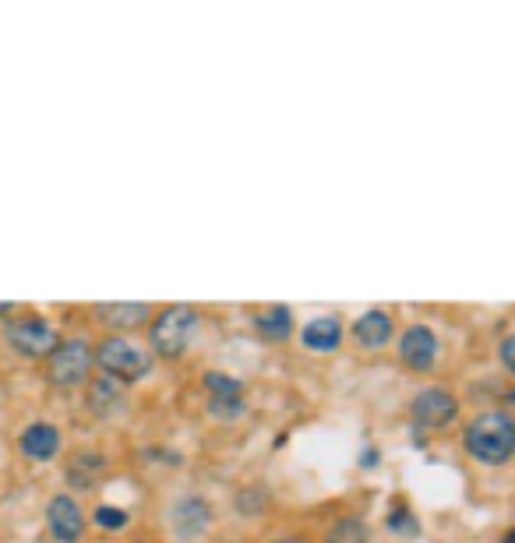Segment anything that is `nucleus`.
I'll return each instance as SVG.
<instances>
[{
	"label": "nucleus",
	"mask_w": 515,
	"mask_h": 543,
	"mask_svg": "<svg viewBox=\"0 0 515 543\" xmlns=\"http://www.w3.org/2000/svg\"><path fill=\"white\" fill-rule=\"evenodd\" d=\"M438 357H441L438 332L427 325H406V332L399 335V360H403V367H410V371L417 374H427L434 371Z\"/></svg>",
	"instance_id": "obj_7"
},
{
	"label": "nucleus",
	"mask_w": 515,
	"mask_h": 543,
	"mask_svg": "<svg viewBox=\"0 0 515 543\" xmlns=\"http://www.w3.org/2000/svg\"><path fill=\"white\" fill-rule=\"evenodd\" d=\"M505 543H515V529H512V533L505 536Z\"/></svg>",
	"instance_id": "obj_24"
},
{
	"label": "nucleus",
	"mask_w": 515,
	"mask_h": 543,
	"mask_svg": "<svg viewBox=\"0 0 515 543\" xmlns=\"http://www.w3.org/2000/svg\"><path fill=\"white\" fill-rule=\"evenodd\" d=\"M4 339L15 346L22 357H50L57 350V332L46 318H36V314H25V318H15L4 325Z\"/></svg>",
	"instance_id": "obj_5"
},
{
	"label": "nucleus",
	"mask_w": 515,
	"mask_h": 543,
	"mask_svg": "<svg viewBox=\"0 0 515 543\" xmlns=\"http://www.w3.org/2000/svg\"><path fill=\"white\" fill-rule=\"evenodd\" d=\"M46 526L57 543H78L85 533V515L71 494H53L46 505Z\"/></svg>",
	"instance_id": "obj_8"
},
{
	"label": "nucleus",
	"mask_w": 515,
	"mask_h": 543,
	"mask_svg": "<svg viewBox=\"0 0 515 543\" xmlns=\"http://www.w3.org/2000/svg\"><path fill=\"white\" fill-rule=\"evenodd\" d=\"M325 543H367V526L360 515H343L336 526L329 529Z\"/></svg>",
	"instance_id": "obj_18"
},
{
	"label": "nucleus",
	"mask_w": 515,
	"mask_h": 543,
	"mask_svg": "<svg viewBox=\"0 0 515 543\" xmlns=\"http://www.w3.org/2000/svg\"><path fill=\"white\" fill-rule=\"evenodd\" d=\"M392 335H396V325H392V314L381 311V307H371L364 311L357 321H353V343L360 350L374 353V350H385L392 343Z\"/></svg>",
	"instance_id": "obj_11"
},
{
	"label": "nucleus",
	"mask_w": 515,
	"mask_h": 543,
	"mask_svg": "<svg viewBox=\"0 0 515 543\" xmlns=\"http://www.w3.org/2000/svg\"><path fill=\"white\" fill-rule=\"evenodd\" d=\"M96 526H103V529H124V526H127V512H124V508H113V505H99V508H96Z\"/></svg>",
	"instance_id": "obj_20"
},
{
	"label": "nucleus",
	"mask_w": 515,
	"mask_h": 543,
	"mask_svg": "<svg viewBox=\"0 0 515 543\" xmlns=\"http://www.w3.org/2000/svg\"><path fill=\"white\" fill-rule=\"evenodd\" d=\"M501 364H505L508 371L515 374V332H508L505 343H501Z\"/></svg>",
	"instance_id": "obj_21"
},
{
	"label": "nucleus",
	"mask_w": 515,
	"mask_h": 543,
	"mask_svg": "<svg viewBox=\"0 0 515 543\" xmlns=\"http://www.w3.org/2000/svg\"><path fill=\"white\" fill-rule=\"evenodd\" d=\"M466 452L484 466H505L515 455V420L505 410H487L466 427Z\"/></svg>",
	"instance_id": "obj_1"
},
{
	"label": "nucleus",
	"mask_w": 515,
	"mask_h": 543,
	"mask_svg": "<svg viewBox=\"0 0 515 543\" xmlns=\"http://www.w3.org/2000/svg\"><path fill=\"white\" fill-rule=\"evenodd\" d=\"M120 399H124V385H120L117 378H110V374H99V378L89 385V406H92L96 413L117 410Z\"/></svg>",
	"instance_id": "obj_17"
},
{
	"label": "nucleus",
	"mask_w": 515,
	"mask_h": 543,
	"mask_svg": "<svg viewBox=\"0 0 515 543\" xmlns=\"http://www.w3.org/2000/svg\"><path fill=\"white\" fill-rule=\"evenodd\" d=\"M18 448H22L29 459L50 462L53 455L60 452V431L53 424H46V420H36V424H29L22 431V438H18Z\"/></svg>",
	"instance_id": "obj_13"
},
{
	"label": "nucleus",
	"mask_w": 515,
	"mask_h": 543,
	"mask_svg": "<svg viewBox=\"0 0 515 543\" xmlns=\"http://www.w3.org/2000/svg\"><path fill=\"white\" fill-rule=\"evenodd\" d=\"M92 353H96L99 374H110L120 385L142 381L145 374L152 371V353L142 350L138 343H131V339H124V335H110V339H103Z\"/></svg>",
	"instance_id": "obj_3"
},
{
	"label": "nucleus",
	"mask_w": 515,
	"mask_h": 543,
	"mask_svg": "<svg viewBox=\"0 0 515 543\" xmlns=\"http://www.w3.org/2000/svg\"><path fill=\"white\" fill-rule=\"evenodd\" d=\"M92 367H96L92 346L85 343V339H64V343H57V350L46 357V378L57 388H75L89 378Z\"/></svg>",
	"instance_id": "obj_4"
},
{
	"label": "nucleus",
	"mask_w": 515,
	"mask_h": 543,
	"mask_svg": "<svg viewBox=\"0 0 515 543\" xmlns=\"http://www.w3.org/2000/svg\"><path fill=\"white\" fill-rule=\"evenodd\" d=\"M170 526L180 540H195V536H202L212 526V505L205 498H198V494H187V498H180L173 505Z\"/></svg>",
	"instance_id": "obj_10"
},
{
	"label": "nucleus",
	"mask_w": 515,
	"mask_h": 543,
	"mask_svg": "<svg viewBox=\"0 0 515 543\" xmlns=\"http://www.w3.org/2000/svg\"><path fill=\"white\" fill-rule=\"evenodd\" d=\"M205 392H209V410L216 413V417H237L240 410H244V381L230 378V374L223 371H209L202 378Z\"/></svg>",
	"instance_id": "obj_9"
},
{
	"label": "nucleus",
	"mask_w": 515,
	"mask_h": 543,
	"mask_svg": "<svg viewBox=\"0 0 515 543\" xmlns=\"http://www.w3.org/2000/svg\"><path fill=\"white\" fill-rule=\"evenodd\" d=\"M389 529L392 533H399V536H417V519H413V512L410 508H396V512L389 515Z\"/></svg>",
	"instance_id": "obj_19"
},
{
	"label": "nucleus",
	"mask_w": 515,
	"mask_h": 543,
	"mask_svg": "<svg viewBox=\"0 0 515 543\" xmlns=\"http://www.w3.org/2000/svg\"><path fill=\"white\" fill-rule=\"evenodd\" d=\"M508 402H512V406H515V388H512V392H508Z\"/></svg>",
	"instance_id": "obj_25"
},
{
	"label": "nucleus",
	"mask_w": 515,
	"mask_h": 543,
	"mask_svg": "<svg viewBox=\"0 0 515 543\" xmlns=\"http://www.w3.org/2000/svg\"><path fill=\"white\" fill-rule=\"evenodd\" d=\"M195 328H198V311L191 304H170L166 311H159L152 318L149 328V343L159 357L166 360H177L187 353L191 339H195Z\"/></svg>",
	"instance_id": "obj_2"
},
{
	"label": "nucleus",
	"mask_w": 515,
	"mask_h": 543,
	"mask_svg": "<svg viewBox=\"0 0 515 543\" xmlns=\"http://www.w3.org/2000/svg\"><path fill=\"white\" fill-rule=\"evenodd\" d=\"M343 321L336 318V314H321V318H311L304 325V332H300V343H304V350L311 353H332L343 346Z\"/></svg>",
	"instance_id": "obj_12"
},
{
	"label": "nucleus",
	"mask_w": 515,
	"mask_h": 543,
	"mask_svg": "<svg viewBox=\"0 0 515 543\" xmlns=\"http://www.w3.org/2000/svg\"><path fill=\"white\" fill-rule=\"evenodd\" d=\"M103 469H106V462H103V455H96V452H78L75 459L68 462V480L75 487H96L99 484V477H103Z\"/></svg>",
	"instance_id": "obj_16"
},
{
	"label": "nucleus",
	"mask_w": 515,
	"mask_h": 543,
	"mask_svg": "<svg viewBox=\"0 0 515 543\" xmlns=\"http://www.w3.org/2000/svg\"><path fill=\"white\" fill-rule=\"evenodd\" d=\"M254 332L262 335L265 343H286L293 335V311L286 304L262 307L254 314Z\"/></svg>",
	"instance_id": "obj_14"
},
{
	"label": "nucleus",
	"mask_w": 515,
	"mask_h": 543,
	"mask_svg": "<svg viewBox=\"0 0 515 543\" xmlns=\"http://www.w3.org/2000/svg\"><path fill=\"white\" fill-rule=\"evenodd\" d=\"M276 543H307V540H300V536H286V540H276Z\"/></svg>",
	"instance_id": "obj_22"
},
{
	"label": "nucleus",
	"mask_w": 515,
	"mask_h": 543,
	"mask_svg": "<svg viewBox=\"0 0 515 543\" xmlns=\"http://www.w3.org/2000/svg\"><path fill=\"white\" fill-rule=\"evenodd\" d=\"M459 413V402L456 395L448 392V388H424L417 392V399L410 402V417L417 427L424 431H445Z\"/></svg>",
	"instance_id": "obj_6"
},
{
	"label": "nucleus",
	"mask_w": 515,
	"mask_h": 543,
	"mask_svg": "<svg viewBox=\"0 0 515 543\" xmlns=\"http://www.w3.org/2000/svg\"><path fill=\"white\" fill-rule=\"evenodd\" d=\"M8 311H15V304H0V314H8Z\"/></svg>",
	"instance_id": "obj_23"
},
{
	"label": "nucleus",
	"mask_w": 515,
	"mask_h": 543,
	"mask_svg": "<svg viewBox=\"0 0 515 543\" xmlns=\"http://www.w3.org/2000/svg\"><path fill=\"white\" fill-rule=\"evenodd\" d=\"M96 318L103 325H110L113 332H131V328H142L152 318L149 304H99Z\"/></svg>",
	"instance_id": "obj_15"
}]
</instances>
